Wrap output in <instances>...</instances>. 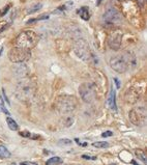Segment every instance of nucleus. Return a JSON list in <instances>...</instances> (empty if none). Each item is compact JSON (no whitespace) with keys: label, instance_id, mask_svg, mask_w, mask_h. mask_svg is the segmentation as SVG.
<instances>
[{"label":"nucleus","instance_id":"f257e3e1","mask_svg":"<svg viewBox=\"0 0 147 165\" xmlns=\"http://www.w3.org/2000/svg\"><path fill=\"white\" fill-rule=\"evenodd\" d=\"M36 93V84L31 79L22 78V80L16 85L15 95L20 101L27 102L33 98Z\"/></svg>","mask_w":147,"mask_h":165},{"label":"nucleus","instance_id":"f03ea898","mask_svg":"<svg viewBox=\"0 0 147 165\" xmlns=\"http://www.w3.org/2000/svg\"><path fill=\"white\" fill-rule=\"evenodd\" d=\"M136 66V59L133 55L123 54V55H116V56L111 57L110 59V67L117 73H125L131 67Z\"/></svg>","mask_w":147,"mask_h":165},{"label":"nucleus","instance_id":"7ed1b4c3","mask_svg":"<svg viewBox=\"0 0 147 165\" xmlns=\"http://www.w3.org/2000/svg\"><path fill=\"white\" fill-rule=\"evenodd\" d=\"M39 42V37L32 30H26L21 32L18 35L17 40H16V45L19 48L23 49H31L36 45Z\"/></svg>","mask_w":147,"mask_h":165},{"label":"nucleus","instance_id":"20e7f679","mask_svg":"<svg viewBox=\"0 0 147 165\" xmlns=\"http://www.w3.org/2000/svg\"><path fill=\"white\" fill-rule=\"evenodd\" d=\"M77 106V100L73 96L61 95L55 100V108L61 113H69L75 110Z\"/></svg>","mask_w":147,"mask_h":165},{"label":"nucleus","instance_id":"39448f33","mask_svg":"<svg viewBox=\"0 0 147 165\" xmlns=\"http://www.w3.org/2000/svg\"><path fill=\"white\" fill-rule=\"evenodd\" d=\"M103 21L106 26H116L121 24L122 16L116 8L109 7L103 15Z\"/></svg>","mask_w":147,"mask_h":165},{"label":"nucleus","instance_id":"423d86ee","mask_svg":"<svg viewBox=\"0 0 147 165\" xmlns=\"http://www.w3.org/2000/svg\"><path fill=\"white\" fill-rule=\"evenodd\" d=\"M75 52L81 59L85 61H90L91 58H95L94 55L90 52L89 45L85 40H79L75 44Z\"/></svg>","mask_w":147,"mask_h":165},{"label":"nucleus","instance_id":"0eeeda50","mask_svg":"<svg viewBox=\"0 0 147 165\" xmlns=\"http://www.w3.org/2000/svg\"><path fill=\"white\" fill-rule=\"evenodd\" d=\"M29 57H30L29 50L19 48V47H15L8 52V58L14 63H22Z\"/></svg>","mask_w":147,"mask_h":165},{"label":"nucleus","instance_id":"6e6552de","mask_svg":"<svg viewBox=\"0 0 147 165\" xmlns=\"http://www.w3.org/2000/svg\"><path fill=\"white\" fill-rule=\"evenodd\" d=\"M79 93H80L82 100L85 103H91L95 99L96 96L94 85L88 83V82L81 84L80 87H79Z\"/></svg>","mask_w":147,"mask_h":165},{"label":"nucleus","instance_id":"1a4fd4ad","mask_svg":"<svg viewBox=\"0 0 147 165\" xmlns=\"http://www.w3.org/2000/svg\"><path fill=\"white\" fill-rule=\"evenodd\" d=\"M130 120L136 126H144L146 123V109L144 107L133 109L130 112Z\"/></svg>","mask_w":147,"mask_h":165},{"label":"nucleus","instance_id":"9d476101","mask_svg":"<svg viewBox=\"0 0 147 165\" xmlns=\"http://www.w3.org/2000/svg\"><path fill=\"white\" fill-rule=\"evenodd\" d=\"M121 37H122V33L120 31L118 30L113 31L108 39L109 47L112 50H115V51L119 50L120 46H121Z\"/></svg>","mask_w":147,"mask_h":165},{"label":"nucleus","instance_id":"9b49d317","mask_svg":"<svg viewBox=\"0 0 147 165\" xmlns=\"http://www.w3.org/2000/svg\"><path fill=\"white\" fill-rule=\"evenodd\" d=\"M108 105L111 108V110H113L114 112H117V106H116V93L115 89L113 88V86L111 87L110 93H109V98H108Z\"/></svg>","mask_w":147,"mask_h":165},{"label":"nucleus","instance_id":"f8f14e48","mask_svg":"<svg viewBox=\"0 0 147 165\" xmlns=\"http://www.w3.org/2000/svg\"><path fill=\"white\" fill-rule=\"evenodd\" d=\"M15 73H16L18 77L24 78L28 74V69L24 63H20V66H18V67L15 69Z\"/></svg>","mask_w":147,"mask_h":165},{"label":"nucleus","instance_id":"ddd939ff","mask_svg":"<svg viewBox=\"0 0 147 165\" xmlns=\"http://www.w3.org/2000/svg\"><path fill=\"white\" fill-rule=\"evenodd\" d=\"M79 16L81 17V19H83L84 21H88L90 19V14H89V8L87 7H82L80 10L78 11Z\"/></svg>","mask_w":147,"mask_h":165},{"label":"nucleus","instance_id":"4468645a","mask_svg":"<svg viewBox=\"0 0 147 165\" xmlns=\"http://www.w3.org/2000/svg\"><path fill=\"white\" fill-rule=\"evenodd\" d=\"M6 123H7V126L8 128L10 129L11 131H17L18 128H19V126H18V124L16 123V120H14V119H11V117H6Z\"/></svg>","mask_w":147,"mask_h":165},{"label":"nucleus","instance_id":"2eb2a0df","mask_svg":"<svg viewBox=\"0 0 147 165\" xmlns=\"http://www.w3.org/2000/svg\"><path fill=\"white\" fill-rule=\"evenodd\" d=\"M62 163V159L59 157H52L47 160L46 165H58Z\"/></svg>","mask_w":147,"mask_h":165},{"label":"nucleus","instance_id":"dca6fc26","mask_svg":"<svg viewBox=\"0 0 147 165\" xmlns=\"http://www.w3.org/2000/svg\"><path fill=\"white\" fill-rule=\"evenodd\" d=\"M135 155H136V157L139 159V160L144 162V163H146V162H147L146 154H145V152L142 151V150H137V151L135 152Z\"/></svg>","mask_w":147,"mask_h":165},{"label":"nucleus","instance_id":"f3484780","mask_svg":"<svg viewBox=\"0 0 147 165\" xmlns=\"http://www.w3.org/2000/svg\"><path fill=\"white\" fill-rule=\"evenodd\" d=\"M10 151H8L4 145H0V158L4 159V158H10Z\"/></svg>","mask_w":147,"mask_h":165},{"label":"nucleus","instance_id":"a211bd4d","mask_svg":"<svg viewBox=\"0 0 147 165\" xmlns=\"http://www.w3.org/2000/svg\"><path fill=\"white\" fill-rule=\"evenodd\" d=\"M42 7H43L42 3H35V4L32 5V7H30L28 8L27 14H34V13H36V11H39Z\"/></svg>","mask_w":147,"mask_h":165},{"label":"nucleus","instance_id":"6ab92c4d","mask_svg":"<svg viewBox=\"0 0 147 165\" xmlns=\"http://www.w3.org/2000/svg\"><path fill=\"white\" fill-rule=\"evenodd\" d=\"M47 19H49V15H40V17H37V18H35V19H30V20H28L27 22H26V24L29 25V24H32V23H34V22H36V21H40V20H47Z\"/></svg>","mask_w":147,"mask_h":165},{"label":"nucleus","instance_id":"aec40b11","mask_svg":"<svg viewBox=\"0 0 147 165\" xmlns=\"http://www.w3.org/2000/svg\"><path fill=\"white\" fill-rule=\"evenodd\" d=\"M92 145L98 149H107L110 146V144L108 142H106V141H96V142L92 143Z\"/></svg>","mask_w":147,"mask_h":165},{"label":"nucleus","instance_id":"412c9836","mask_svg":"<svg viewBox=\"0 0 147 165\" xmlns=\"http://www.w3.org/2000/svg\"><path fill=\"white\" fill-rule=\"evenodd\" d=\"M72 140L70 139H66V138H64V139H60L58 141V145L59 146H69V145H72Z\"/></svg>","mask_w":147,"mask_h":165},{"label":"nucleus","instance_id":"4be33fe9","mask_svg":"<svg viewBox=\"0 0 147 165\" xmlns=\"http://www.w3.org/2000/svg\"><path fill=\"white\" fill-rule=\"evenodd\" d=\"M11 7V4L10 3H8L6 4L5 7H3L0 10V17H4L5 15H6L8 13V11H10V8Z\"/></svg>","mask_w":147,"mask_h":165},{"label":"nucleus","instance_id":"5701e85b","mask_svg":"<svg viewBox=\"0 0 147 165\" xmlns=\"http://www.w3.org/2000/svg\"><path fill=\"white\" fill-rule=\"evenodd\" d=\"M8 26H10V24H8L6 21H1V22H0V33H1V32H3L5 29L8 27Z\"/></svg>","mask_w":147,"mask_h":165},{"label":"nucleus","instance_id":"b1692460","mask_svg":"<svg viewBox=\"0 0 147 165\" xmlns=\"http://www.w3.org/2000/svg\"><path fill=\"white\" fill-rule=\"evenodd\" d=\"M1 93H2L1 99L3 100V101L6 102V104H7V105H10V100H8V98L6 97V93H5V90L3 89V88H2V90H1Z\"/></svg>","mask_w":147,"mask_h":165},{"label":"nucleus","instance_id":"393cba45","mask_svg":"<svg viewBox=\"0 0 147 165\" xmlns=\"http://www.w3.org/2000/svg\"><path fill=\"white\" fill-rule=\"evenodd\" d=\"M20 135H21L22 137H26V138H33V137H32V134L29 133V132H27V131L20 132Z\"/></svg>","mask_w":147,"mask_h":165},{"label":"nucleus","instance_id":"a878e982","mask_svg":"<svg viewBox=\"0 0 147 165\" xmlns=\"http://www.w3.org/2000/svg\"><path fill=\"white\" fill-rule=\"evenodd\" d=\"M0 105H1L2 111H3V112H4L5 114H7V115H8V114H10V111H8L6 108H5V106H4V101H3V100H2V99H1V103H0Z\"/></svg>","mask_w":147,"mask_h":165},{"label":"nucleus","instance_id":"bb28decb","mask_svg":"<svg viewBox=\"0 0 147 165\" xmlns=\"http://www.w3.org/2000/svg\"><path fill=\"white\" fill-rule=\"evenodd\" d=\"M113 135V133L111 131H106V132H104V133L102 134V137H110V136H112Z\"/></svg>","mask_w":147,"mask_h":165},{"label":"nucleus","instance_id":"cd10ccee","mask_svg":"<svg viewBox=\"0 0 147 165\" xmlns=\"http://www.w3.org/2000/svg\"><path fill=\"white\" fill-rule=\"evenodd\" d=\"M20 165H37V163L35 162H29V161H25V162H21Z\"/></svg>","mask_w":147,"mask_h":165},{"label":"nucleus","instance_id":"c85d7f7f","mask_svg":"<svg viewBox=\"0 0 147 165\" xmlns=\"http://www.w3.org/2000/svg\"><path fill=\"white\" fill-rule=\"evenodd\" d=\"M82 158L86 159V160H96V157H91V156H87V155H83Z\"/></svg>","mask_w":147,"mask_h":165},{"label":"nucleus","instance_id":"c756f323","mask_svg":"<svg viewBox=\"0 0 147 165\" xmlns=\"http://www.w3.org/2000/svg\"><path fill=\"white\" fill-rule=\"evenodd\" d=\"M113 80H114V82H115L116 87H117V88H119V87H120V82H119V80H118V78H114Z\"/></svg>","mask_w":147,"mask_h":165},{"label":"nucleus","instance_id":"7c9ffc66","mask_svg":"<svg viewBox=\"0 0 147 165\" xmlns=\"http://www.w3.org/2000/svg\"><path fill=\"white\" fill-rule=\"evenodd\" d=\"M132 164H133V165H139V164H138L137 162L135 161V160H133V161H132Z\"/></svg>","mask_w":147,"mask_h":165},{"label":"nucleus","instance_id":"2f4dec72","mask_svg":"<svg viewBox=\"0 0 147 165\" xmlns=\"http://www.w3.org/2000/svg\"><path fill=\"white\" fill-rule=\"evenodd\" d=\"M101 2H102V0H98V1H96V5H99L101 4Z\"/></svg>","mask_w":147,"mask_h":165},{"label":"nucleus","instance_id":"473e14b6","mask_svg":"<svg viewBox=\"0 0 147 165\" xmlns=\"http://www.w3.org/2000/svg\"><path fill=\"white\" fill-rule=\"evenodd\" d=\"M111 165H116V164H111Z\"/></svg>","mask_w":147,"mask_h":165}]
</instances>
